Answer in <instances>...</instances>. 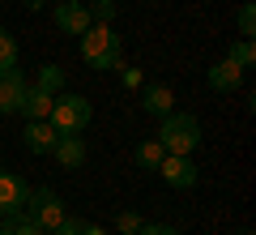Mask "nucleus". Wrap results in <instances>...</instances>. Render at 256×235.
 Wrapping results in <instances>:
<instances>
[{"label": "nucleus", "instance_id": "nucleus-1", "mask_svg": "<svg viewBox=\"0 0 256 235\" xmlns=\"http://www.w3.org/2000/svg\"><path fill=\"white\" fill-rule=\"evenodd\" d=\"M77 39H82V60L90 64L94 73L120 69V35L107 26V22H90V30L77 35Z\"/></svg>", "mask_w": 256, "mask_h": 235}, {"label": "nucleus", "instance_id": "nucleus-2", "mask_svg": "<svg viewBox=\"0 0 256 235\" xmlns=\"http://www.w3.org/2000/svg\"><path fill=\"white\" fill-rule=\"evenodd\" d=\"M158 145H162L166 154H192L201 145V120L192 116V111H171V116H162Z\"/></svg>", "mask_w": 256, "mask_h": 235}, {"label": "nucleus", "instance_id": "nucleus-3", "mask_svg": "<svg viewBox=\"0 0 256 235\" xmlns=\"http://www.w3.org/2000/svg\"><path fill=\"white\" fill-rule=\"evenodd\" d=\"M90 120H94L90 99H82V94H56L47 124H52L56 133H86V128H90Z\"/></svg>", "mask_w": 256, "mask_h": 235}, {"label": "nucleus", "instance_id": "nucleus-4", "mask_svg": "<svg viewBox=\"0 0 256 235\" xmlns=\"http://www.w3.org/2000/svg\"><path fill=\"white\" fill-rule=\"evenodd\" d=\"M26 214L34 218L43 231H52V226H60L64 218H68V209H64V201H60V192H52V188H30V201H26Z\"/></svg>", "mask_w": 256, "mask_h": 235}, {"label": "nucleus", "instance_id": "nucleus-5", "mask_svg": "<svg viewBox=\"0 0 256 235\" xmlns=\"http://www.w3.org/2000/svg\"><path fill=\"white\" fill-rule=\"evenodd\" d=\"M158 175L171 184L175 192H188L196 188V163H192V154H162V163H158Z\"/></svg>", "mask_w": 256, "mask_h": 235}, {"label": "nucleus", "instance_id": "nucleus-6", "mask_svg": "<svg viewBox=\"0 0 256 235\" xmlns=\"http://www.w3.org/2000/svg\"><path fill=\"white\" fill-rule=\"evenodd\" d=\"M52 22L60 35H86L90 30V9H86L82 0H56V9H52Z\"/></svg>", "mask_w": 256, "mask_h": 235}, {"label": "nucleus", "instance_id": "nucleus-7", "mask_svg": "<svg viewBox=\"0 0 256 235\" xmlns=\"http://www.w3.org/2000/svg\"><path fill=\"white\" fill-rule=\"evenodd\" d=\"M30 201V184L13 171H0V218L4 214H22Z\"/></svg>", "mask_w": 256, "mask_h": 235}, {"label": "nucleus", "instance_id": "nucleus-8", "mask_svg": "<svg viewBox=\"0 0 256 235\" xmlns=\"http://www.w3.org/2000/svg\"><path fill=\"white\" fill-rule=\"evenodd\" d=\"M52 158L64 167V171H77V167L86 163V137L82 133H60L52 145Z\"/></svg>", "mask_w": 256, "mask_h": 235}, {"label": "nucleus", "instance_id": "nucleus-9", "mask_svg": "<svg viewBox=\"0 0 256 235\" xmlns=\"http://www.w3.org/2000/svg\"><path fill=\"white\" fill-rule=\"evenodd\" d=\"M26 94V73L22 69H0V116H13Z\"/></svg>", "mask_w": 256, "mask_h": 235}, {"label": "nucleus", "instance_id": "nucleus-10", "mask_svg": "<svg viewBox=\"0 0 256 235\" xmlns=\"http://www.w3.org/2000/svg\"><path fill=\"white\" fill-rule=\"evenodd\" d=\"M205 82H210L214 94H235L239 86H244V69H239L235 60H218L210 73H205Z\"/></svg>", "mask_w": 256, "mask_h": 235}, {"label": "nucleus", "instance_id": "nucleus-11", "mask_svg": "<svg viewBox=\"0 0 256 235\" xmlns=\"http://www.w3.org/2000/svg\"><path fill=\"white\" fill-rule=\"evenodd\" d=\"M141 107L150 111V116H171L175 111V94H171V86H162V82H150V86H141Z\"/></svg>", "mask_w": 256, "mask_h": 235}, {"label": "nucleus", "instance_id": "nucleus-12", "mask_svg": "<svg viewBox=\"0 0 256 235\" xmlns=\"http://www.w3.org/2000/svg\"><path fill=\"white\" fill-rule=\"evenodd\" d=\"M56 137H60V133H56L47 120H26V133H22V141H26L30 154H52Z\"/></svg>", "mask_w": 256, "mask_h": 235}, {"label": "nucleus", "instance_id": "nucleus-13", "mask_svg": "<svg viewBox=\"0 0 256 235\" xmlns=\"http://www.w3.org/2000/svg\"><path fill=\"white\" fill-rule=\"evenodd\" d=\"M52 103H56V94H47V90H38V86H26V94H22V116L26 120H47L52 116Z\"/></svg>", "mask_w": 256, "mask_h": 235}, {"label": "nucleus", "instance_id": "nucleus-14", "mask_svg": "<svg viewBox=\"0 0 256 235\" xmlns=\"http://www.w3.org/2000/svg\"><path fill=\"white\" fill-rule=\"evenodd\" d=\"M0 235H43V226L22 209V214H4L0 218Z\"/></svg>", "mask_w": 256, "mask_h": 235}, {"label": "nucleus", "instance_id": "nucleus-15", "mask_svg": "<svg viewBox=\"0 0 256 235\" xmlns=\"http://www.w3.org/2000/svg\"><path fill=\"white\" fill-rule=\"evenodd\" d=\"M162 154H166V150L158 145V137H154V141H141L132 158H137V167H141V171H158V163H162Z\"/></svg>", "mask_w": 256, "mask_h": 235}, {"label": "nucleus", "instance_id": "nucleus-16", "mask_svg": "<svg viewBox=\"0 0 256 235\" xmlns=\"http://www.w3.org/2000/svg\"><path fill=\"white\" fill-rule=\"evenodd\" d=\"M34 86H38V90H47V94H64V69H60V64H43Z\"/></svg>", "mask_w": 256, "mask_h": 235}, {"label": "nucleus", "instance_id": "nucleus-17", "mask_svg": "<svg viewBox=\"0 0 256 235\" xmlns=\"http://www.w3.org/2000/svg\"><path fill=\"white\" fill-rule=\"evenodd\" d=\"M226 60H235L239 64V69H252V64H256V47H252V39H239V43H230V56H226Z\"/></svg>", "mask_w": 256, "mask_h": 235}, {"label": "nucleus", "instance_id": "nucleus-18", "mask_svg": "<svg viewBox=\"0 0 256 235\" xmlns=\"http://www.w3.org/2000/svg\"><path fill=\"white\" fill-rule=\"evenodd\" d=\"M235 26H239V39H252V35H256V5H252V0H244V5H239Z\"/></svg>", "mask_w": 256, "mask_h": 235}, {"label": "nucleus", "instance_id": "nucleus-19", "mask_svg": "<svg viewBox=\"0 0 256 235\" xmlns=\"http://www.w3.org/2000/svg\"><path fill=\"white\" fill-rule=\"evenodd\" d=\"M0 69H18V39L0 26Z\"/></svg>", "mask_w": 256, "mask_h": 235}, {"label": "nucleus", "instance_id": "nucleus-20", "mask_svg": "<svg viewBox=\"0 0 256 235\" xmlns=\"http://www.w3.org/2000/svg\"><path fill=\"white\" fill-rule=\"evenodd\" d=\"M86 9H90V18L94 22H116V0H94V5H86Z\"/></svg>", "mask_w": 256, "mask_h": 235}, {"label": "nucleus", "instance_id": "nucleus-21", "mask_svg": "<svg viewBox=\"0 0 256 235\" xmlns=\"http://www.w3.org/2000/svg\"><path fill=\"white\" fill-rule=\"evenodd\" d=\"M141 222H146L141 214H132V209H124V214L116 218V231H120V235H137V231H141Z\"/></svg>", "mask_w": 256, "mask_h": 235}, {"label": "nucleus", "instance_id": "nucleus-22", "mask_svg": "<svg viewBox=\"0 0 256 235\" xmlns=\"http://www.w3.org/2000/svg\"><path fill=\"white\" fill-rule=\"evenodd\" d=\"M120 82H124V90H141V86H146V77H141V69L124 64V69H120Z\"/></svg>", "mask_w": 256, "mask_h": 235}, {"label": "nucleus", "instance_id": "nucleus-23", "mask_svg": "<svg viewBox=\"0 0 256 235\" xmlns=\"http://www.w3.org/2000/svg\"><path fill=\"white\" fill-rule=\"evenodd\" d=\"M137 235H180V231H175L171 222H141Z\"/></svg>", "mask_w": 256, "mask_h": 235}, {"label": "nucleus", "instance_id": "nucleus-24", "mask_svg": "<svg viewBox=\"0 0 256 235\" xmlns=\"http://www.w3.org/2000/svg\"><path fill=\"white\" fill-rule=\"evenodd\" d=\"M43 235H82V222H77V218H64L60 226H52V231H43Z\"/></svg>", "mask_w": 256, "mask_h": 235}, {"label": "nucleus", "instance_id": "nucleus-25", "mask_svg": "<svg viewBox=\"0 0 256 235\" xmlns=\"http://www.w3.org/2000/svg\"><path fill=\"white\" fill-rule=\"evenodd\" d=\"M82 235H107V226H94V222H82Z\"/></svg>", "mask_w": 256, "mask_h": 235}, {"label": "nucleus", "instance_id": "nucleus-26", "mask_svg": "<svg viewBox=\"0 0 256 235\" xmlns=\"http://www.w3.org/2000/svg\"><path fill=\"white\" fill-rule=\"evenodd\" d=\"M43 5H47V0H26V9H30V13H38Z\"/></svg>", "mask_w": 256, "mask_h": 235}, {"label": "nucleus", "instance_id": "nucleus-27", "mask_svg": "<svg viewBox=\"0 0 256 235\" xmlns=\"http://www.w3.org/2000/svg\"><path fill=\"white\" fill-rule=\"evenodd\" d=\"M239 235H252V231H239Z\"/></svg>", "mask_w": 256, "mask_h": 235}, {"label": "nucleus", "instance_id": "nucleus-28", "mask_svg": "<svg viewBox=\"0 0 256 235\" xmlns=\"http://www.w3.org/2000/svg\"><path fill=\"white\" fill-rule=\"evenodd\" d=\"M0 171H4V163H0Z\"/></svg>", "mask_w": 256, "mask_h": 235}]
</instances>
